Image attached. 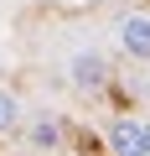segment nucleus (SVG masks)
I'll return each mask as SVG.
<instances>
[{
	"label": "nucleus",
	"instance_id": "obj_1",
	"mask_svg": "<svg viewBox=\"0 0 150 156\" xmlns=\"http://www.w3.org/2000/svg\"><path fill=\"white\" fill-rule=\"evenodd\" d=\"M109 151L114 156H145V120H135V115L114 120L109 125Z\"/></svg>",
	"mask_w": 150,
	"mask_h": 156
},
{
	"label": "nucleus",
	"instance_id": "obj_5",
	"mask_svg": "<svg viewBox=\"0 0 150 156\" xmlns=\"http://www.w3.org/2000/svg\"><path fill=\"white\" fill-rule=\"evenodd\" d=\"M57 135H62L57 120H36V125H31V140H36V146H57Z\"/></svg>",
	"mask_w": 150,
	"mask_h": 156
},
{
	"label": "nucleus",
	"instance_id": "obj_6",
	"mask_svg": "<svg viewBox=\"0 0 150 156\" xmlns=\"http://www.w3.org/2000/svg\"><path fill=\"white\" fill-rule=\"evenodd\" d=\"M145 156H150V120H145Z\"/></svg>",
	"mask_w": 150,
	"mask_h": 156
},
{
	"label": "nucleus",
	"instance_id": "obj_2",
	"mask_svg": "<svg viewBox=\"0 0 150 156\" xmlns=\"http://www.w3.org/2000/svg\"><path fill=\"white\" fill-rule=\"evenodd\" d=\"M119 47H124L129 57H150V16H145V11H129V16L119 21Z\"/></svg>",
	"mask_w": 150,
	"mask_h": 156
},
{
	"label": "nucleus",
	"instance_id": "obj_4",
	"mask_svg": "<svg viewBox=\"0 0 150 156\" xmlns=\"http://www.w3.org/2000/svg\"><path fill=\"white\" fill-rule=\"evenodd\" d=\"M16 125H21V104H16V94L0 89V135H11Z\"/></svg>",
	"mask_w": 150,
	"mask_h": 156
},
{
	"label": "nucleus",
	"instance_id": "obj_3",
	"mask_svg": "<svg viewBox=\"0 0 150 156\" xmlns=\"http://www.w3.org/2000/svg\"><path fill=\"white\" fill-rule=\"evenodd\" d=\"M104 78H109V62L98 52H78V57H72V83H78V89H98Z\"/></svg>",
	"mask_w": 150,
	"mask_h": 156
}]
</instances>
